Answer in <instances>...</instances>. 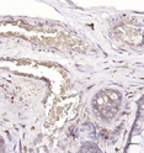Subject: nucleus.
I'll return each instance as SVG.
<instances>
[{
    "label": "nucleus",
    "mask_w": 144,
    "mask_h": 153,
    "mask_svg": "<svg viewBox=\"0 0 144 153\" xmlns=\"http://www.w3.org/2000/svg\"><path fill=\"white\" fill-rule=\"evenodd\" d=\"M140 152H142L140 144H131L127 148V153H140Z\"/></svg>",
    "instance_id": "1"
},
{
    "label": "nucleus",
    "mask_w": 144,
    "mask_h": 153,
    "mask_svg": "<svg viewBox=\"0 0 144 153\" xmlns=\"http://www.w3.org/2000/svg\"><path fill=\"white\" fill-rule=\"evenodd\" d=\"M110 98H111V100H117L118 99V95L114 94V93H110Z\"/></svg>",
    "instance_id": "3"
},
{
    "label": "nucleus",
    "mask_w": 144,
    "mask_h": 153,
    "mask_svg": "<svg viewBox=\"0 0 144 153\" xmlns=\"http://www.w3.org/2000/svg\"><path fill=\"white\" fill-rule=\"evenodd\" d=\"M131 142H132V144H140V143H142V136H140V135L133 136L132 140H131Z\"/></svg>",
    "instance_id": "2"
}]
</instances>
